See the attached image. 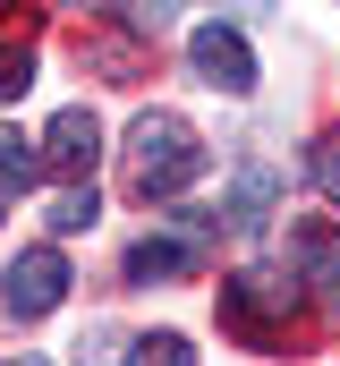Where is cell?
I'll return each mask as SVG.
<instances>
[{"label":"cell","mask_w":340,"mask_h":366,"mask_svg":"<svg viewBox=\"0 0 340 366\" xmlns=\"http://www.w3.org/2000/svg\"><path fill=\"white\" fill-rule=\"evenodd\" d=\"M298 315V281H281V273H230L221 281V324L239 332V341H272L281 324Z\"/></svg>","instance_id":"cell-2"},{"label":"cell","mask_w":340,"mask_h":366,"mask_svg":"<svg viewBox=\"0 0 340 366\" xmlns=\"http://www.w3.org/2000/svg\"><path fill=\"white\" fill-rule=\"evenodd\" d=\"M17 366H51V358H17Z\"/></svg>","instance_id":"cell-16"},{"label":"cell","mask_w":340,"mask_h":366,"mask_svg":"<svg viewBox=\"0 0 340 366\" xmlns=\"http://www.w3.org/2000/svg\"><path fill=\"white\" fill-rule=\"evenodd\" d=\"M77 350H85L77 366H128V341H119V332H85Z\"/></svg>","instance_id":"cell-14"},{"label":"cell","mask_w":340,"mask_h":366,"mask_svg":"<svg viewBox=\"0 0 340 366\" xmlns=\"http://www.w3.org/2000/svg\"><path fill=\"white\" fill-rule=\"evenodd\" d=\"M204 171V137L179 119V111H145L128 128V187L136 196H179V187Z\"/></svg>","instance_id":"cell-1"},{"label":"cell","mask_w":340,"mask_h":366,"mask_svg":"<svg viewBox=\"0 0 340 366\" xmlns=\"http://www.w3.org/2000/svg\"><path fill=\"white\" fill-rule=\"evenodd\" d=\"M119 17H128L136 34H162L170 17H179V0H119Z\"/></svg>","instance_id":"cell-11"},{"label":"cell","mask_w":340,"mask_h":366,"mask_svg":"<svg viewBox=\"0 0 340 366\" xmlns=\"http://www.w3.org/2000/svg\"><path fill=\"white\" fill-rule=\"evenodd\" d=\"M187 60H196L204 86L255 94V51H247V34H230V26H196V34H187Z\"/></svg>","instance_id":"cell-4"},{"label":"cell","mask_w":340,"mask_h":366,"mask_svg":"<svg viewBox=\"0 0 340 366\" xmlns=\"http://www.w3.org/2000/svg\"><path fill=\"white\" fill-rule=\"evenodd\" d=\"M94 213H102V204H94V187H69V196H51V230H60V239H69V230H94Z\"/></svg>","instance_id":"cell-10"},{"label":"cell","mask_w":340,"mask_h":366,"mask_svg":"<svg viewBox=\"0 0 340 366\" xmlns=\"http://www.w3.org/2000/svg\"><path fill=\"white\" fill-rule=\"evenodd\" d=\"M94 154H102L94 111H60V119L43 128V162H51V171H94Z\"/></svg>","instance_id":"cell-5"},{"label":"cell","mask_w":340,"mask_h":366,"mask_svg":"<svg viewBox=\"0 0 340 366\" xmlns=\"http://www.w3.org/2000/svg\"><path fill=\"white\" fill-rule=\"evenodd\" d=\"M128 366H196V350L179 332H145V341H128Z\"/></svg>","instance_id":"cell-9"},{"label":"cell","mask_w":340,"mask_h":366,"mask_svg":"<svg viewBox=\"0 0 340 366\" xmlns=\"http://www.w3.org/2000/svg\"><path fill=\"white\" fill-rule=\"evenodd\" d=\"M9 9H17V0H0V17H9Z\"/></svg>","instance_id":"cell-17"},{"label":"cell","mask_w":340,"mask_h":366,"mask_svg":"<svg viewBox=\"0 0 340 366\" xmlns=\"http://www.w3.org/2000/svg\"><path fill=\"white\" fill-rule=\"evenodd\" d=\"M170 273H196V247L187 239H136L128 247V281H170Z\"/></svg>","instance_id":"cell-6"},{"label":"cell","mask_w":340,"mask_h":366,"mask_svg":"<svg viewBox=\"0 0 340 366\" xmlns=\"http://www.w3.org/2000/svg\"><path fill=\"white\" fill-rule=\"evenodd\" d=\"M264 204H272V171H239V187H230V230H255Z\"/></svg>","instance_id":"cell-7"},{"label":"cell","mask_w":340,"mask_h":366,"mask_svg":"<svg viewBox=\"0 0 340 366\" xmlns=\"http://www.w3.org/2000/svg\"><path fill=\"white\" fill-rule=\"evenodd\" d=\"M315 187L340 204V128H332V137H315Z\"/></svg>","instance_id":"cell-13"},{"label":"cell","mask_w":340,"mask_h":366,"mask_svg":"<svg viewBox=\"0 0 340 366\" xmlns=\"http://www.w3.org/2000/svg\"><path fill=\"white\" fill-rule=\"evenodd\" d=\"M60 298H69V256H60V247H26V256L0 273V307H9V315H51Z\"/></svg>","instance_id":"cell-3"},{"label":"cell","mask_w":340,"mask_h":366,"mask_svg":"<svg viewBox=\"0 0 340 366\" xmlns=\"http://www.w3.org/2000/svg\"><path fill=\"white\" fill-rule=\"evenodd\" d=\"M26 86H34V51H17V43H9V51H0V102H17Z\"/></svg>","instance_id":"cell-12"},{"label":"cell","mask_w":340,"mask_h":366,"mask_svg":"<svg viewBox=\"0 0 340 366\" xmlns=\"http://www.w3.org/2000/svg\"><path fill=\"white\" fill-rule=\"evenodd\" d=\"M34 171H43V154H34V145L0 119V187H34Z\"/></svg>","instance_id":"cell-8"},{"label":"cell","mask_w":340,"mask_h":366,"mask_svg":"<svg viewBox=\"0 0 340 366\" xmlns=\"http://www.w3.org/2000/svg\"><path fill=\"white\" fill-rule=\"evenodd\" d=\"M324 307H332V315H340V264H332V273H324Z\"/></svg>","instance_id":"cell-15"}]
</instances>
